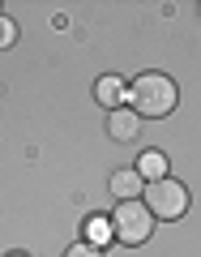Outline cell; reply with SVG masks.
Wrapping results in <instances>:
<instances>
[{
	"instance_id": "cell-3",
	"label": "cell",
	"mask_w": 201,
	"mask_h": 257,
	"mask_svg": "<svg viewBox=\"0 0 201 257\" xmlns=\"http://www.w3.org/2000/svg\"><path fill=\"white\" fill-rule=\"evenodd\" d=\"M150 231H154V219H150V210L141 202H120L116 206L111 236H120L124 244H141V240H150Z\"/></svg>"
},
{
	"instance_id": "cell-5",
	"label": "cell",
	"mask_w": 201,
	"mask_h": 257,
	"mask_svg": "<svg viewBox=\"0 0 201 257\" xmlns=\"http://www.w3.org/2000/svg\"><path fill=\"white\" fill-rule=\"evenodd\" d=\"M111 193H116L120 202H137L141 197V176L133 172V167H120V172H111Z\"/></svg>"
},
{
	"instance_id": "cell-10",
	"label": "cell",
	"mask_w": 201,
	"mask_h": 257,
	"mask_svg": "<svg viewBox=\"0 0 201 257\" xmlns=\"http://www.w3.org/2000/svg\"><path fill=\"white\" fill-rule=\"evenodd\" d=\"M13 39H18V26H13L9 18H0V47H9Z\"/></svg>"
},
{
	"instance_id": "cell-4",
	"label": "cell",
	"mask_w": 201,
	"mask_h": 257,
	"mask_svg": "<svg viewBox=\"0 0 201 257\" xmlns=\"http://www.w3.org/2000/svg\"><path fill=\"white\" fill-rule=\"evenodd\" d=\"M107 138H111V142H137V138H141V116H133L124 103L111 107V111H107Z\"/></svg>"
},
{
	"instance_id": "cell-9",
	"label": "cell",
	"mask_w": 201,
	"mask_h": 257,
	"mask_svg": "<svg viewBox=\"0 0 201 257\" xmlns=\"http://www.w3.org/2000/svg\"><path fill=\"white\" fill-rule=\"evenodd\" d=\"M107 236H111V223L107 219H94L90 223V244H94V240H107Z\"/></svg>"
},
{
	"instance_id": "cell-7",
	"label": "cell",
	"mask_w": 201,
	"mask_h": 257,
	"mask_svg": "<svg viewBox=\"0 0 201 257\" xmlns=\"http://www.w3.org/2000/svg\"><path fill=\"white\" fill-rule=\"evenodd\" d=\"M133 172H137L141 180H163V176H167V159L158 155V150H146V155H141V163L133 167Z\"/></svg>"
},
{
	"instance_id": "cell-1",
	"label": "cell",
	"mask_w": 201,
	"mask_h": 257,
	"mask_svg": "<svg viewBox=\"0 0 201 257\" xmlns=\"http://www.w3.org/2000/svg\"><path fill=\"white\" fill-rule=\"evenodd\" d=\"M175 103H180V90H175V77L167 73H141L137 82L128 86V111L133 116H171Z\"/></svg>"
},
{
	"instance_id": "cell-8",
	"label": "cell",
	"mask_w": 201,
	"mask_h": 257,
	"mask_svg": "<svg viewBox=\"0 0 201 257\" xmlns=\"http://www.w3.org/2000/svg\"><path fill=\"white\" fill-rule=\"evenodd\" d=\"M64 257H103V248H99V244H90V240H77V244L69 248Z\"/></svg>"
},
{
	"instance_id": "cell-2",
	"label": "cell",
	"mask_w": 201,
	"mask_h": 257,
	"mask_svg": "<svg viewBox=\"0 0 201 257\" xmlns=\"http://www.w3.org/2000/svg\"><path fill=\"white\" fill-rule=\"evenodd\" d=\"M146 210L150 219H180L188 210V189L180 180H146Z\"/></svg>"
},
{
	"instance_id": "cell-6",
	"label": "cell",
	"mask_w": 201,
	"mask_h": 257,
	"mask_svg": "<svg viewBox=\"0 0 201 257\" xmlns=\"http://www.w3.org/2000/svg\"><path fill=\"white\" fill-rule=\"evenodd\" d=\"M94 99L103 103V107H120V99H124V86H120V77H99V86H94Z\"/></svg>"
}]
</instances>
